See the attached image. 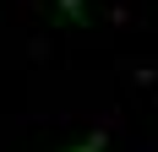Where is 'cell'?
<instances>
[{
  "label": "cell",
  "mask_w": 158,
  "mask_h": 152,
  "mask_svg": "<svg viewBox=\"0 0 158 152\" xmlns=\"http://www.w3.org/2000/svg\"><path fill=\"white\" fill-rule=\"evenodd\" d=\"M65 152H109V130H93L87 141H77V147H65Z\"/></svg>",
  "instance_id": "1"
},
{
  "label": "cell",
  "mask_w": 158,
  "mask_h": 152,
  "mask_svg": "<svg viewBox=\"0 0 158 152\" xmlns=\"http://www.w3.org/2000/svg\"><path fill=\"white\" fill-rule=\"evenodd\" d=\"M55 6H60V16H71V22L87 16V0H55Z\"/></svg>",
  "instance_id": "2"
}]
</instances>
